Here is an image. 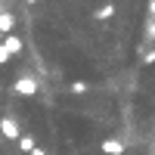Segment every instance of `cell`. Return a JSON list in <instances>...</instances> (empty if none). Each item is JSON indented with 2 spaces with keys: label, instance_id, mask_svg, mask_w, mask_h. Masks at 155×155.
<instances>
[{
  "label": "cell",
  "instance_id": "cell-1",
  "mask_svg": "<svg viewBox=\"0 0 155 155\" xmlns=\"http://www.w3.org/2000/svg\"><path fill=\"white\" fill-rule=\"evenodd\" d=\"M0 134H3V140H12V143H16L22 137L19 134V121L12 118V115H3V118H0Z\"/></svg>",
  "mask_w": 155,
  "mask_h": 155
},
{
  "label": "cell",
  "instance_id": "cell-2",
  "mask_svg": "<svg viewBox=\"0 0 155 155\" xmlns=\"http://www.w3.org/2000/svg\"><path fill=\"white\" fill-rule=\"evenodd\" d=\"M99 149H102V155H124V140L121 137H106Z\"/></svg>",
  "mask_w": 155,
  "mask_h": 155
},
{
  "label": "cell",
  "instance_id": "cell-3",
  "mask_svg": "<svg viewBox=\"0 0 155 155\" xmlns=\"http://www.w3.org/2000/svg\"><path fill=\"white\" fill-rule=\"evenodd\" d=\"M3 47L9 50V56H22V50H25V41L19 34H3Z\"/></svg>",
  "mask_w": 155,
  "mask_h": 155
},
{
  "label": "cell",
  "instance_id": "cell-4",
  "mask_svg": "<svg viewBox=\"0 0 155 155\" xmlns=\"http://www.w3.org/2000/svg\"><path fill=\"white\" fill-rule=\"evenodd\" d=\"M12 90H16L19 96H34L37 93V84L31 81V78H19V81L12 84Z\"/></svg>",
  "mask_w": 155,
  "mask_h": 155
},
{
  "label": "cell",
  "instance_id": "cell-5",
  "mask_svg": "<svg viewBox=\"0 0 155 155\" xmlns=\"http://www.w3.org/2000/svg\"><path fill=\"white\" fill-rule=\"evenodd\" d=\"M12 25H16V16L12 12H0V34H12Z\"/></svg>",
  "mask_w": 155,
  "mask_h": 155
},
{
  "label": "cell",
  "instance_id": "cell-6",
  "mask_svg": "<svg viewBox=\"0 0 155 155\" xmlns=\"http://www.w3.org/2000/svg\"><path fill=\"white\" fill-rule=\"evenodd\" d=\"M16 146H19V152H28V155H31V149H34L37 143H34V137H31V134H22V137L16 140Z\"/></svg>",
  "mask_w": 155,
  "mask_h": 155
},
{
  "label": "cell",
  "instance_id": "cell-7",
  "mask_svg": "<svg viewBox=\"0 0 155 155\" xmlns=\"http://www.w3.org/2000/svg\"><path fill=\"white\" fill-rule=\"evenodd\" d=\"M112 16H115V3H106V6L93 9V19H99V22H106V19H112Z\"/></svg>",
  "mask_w": 155,
  "mask_h": 155
},
{
  "label": "cell",
  "instance_id": "cell-8",
  "mask_svg": "<svg viewBox=\"0 0 155 155\" xmlns=\"http://www.w3.org/2000/svg\"><path fill=\"white\" fill-rule=\"evenodd\" d=\"M68 93H71V96H84V93H87V84H84V81H71V84H68Z\"/></svg>",
  "mask_w": 155,
  "mask_h": 155
},
{
  "label": "cell",
  "instance_id": "cell-9",
  "mask_svg": "<svg viewBox=\"0 0 155 155\" xmlns=\"http://www.w3.org/2000/svg\"><path fill=\"white\" fill-rule=\"evenodd\" d=\"M9 59H12V56H9V50L0 44V68H3V65H9Z\"/></svg>",
  "mask_w": 155,
  "mask_h": 155
},
{
  "label": "cell",
  "instance_id": "cell-10",
  "mask_svg": "<svg viewBox=\"0 0 155 155\" xmlns=\"http://www.w3.org/2000/svg\"><path fill=\"white\" fill-rule=\"evenodd\" d=\"M143 65H146V68H152V65H155V50H152V53H146V56H143Z\"/></svg>",
  "mask_w": 155,
  "mask_h": 155
},
{
  "label": "cell",
  "instance_id": "cell-11",
  "mask_svg": "<svg viewBox=\"0 0 155 155\" xmlns=\"http://www.w3.org/2000/svg\"><path fill=\"white\" fill-rule=\"evenodd\" d=\"M31 155H47V149H41V146H34V149H31Z\"/></svg>",
  "mask_w": 155,
  "mask_h": 155
}]
</instances>
